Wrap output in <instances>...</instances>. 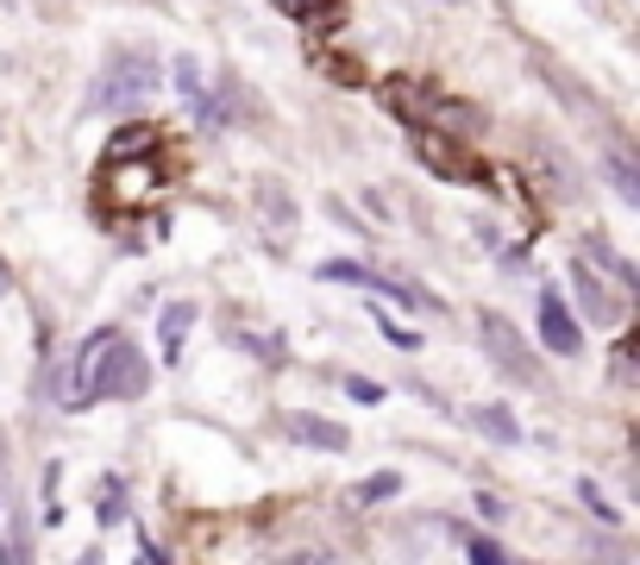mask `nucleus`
<instances>
[{
    "instance_id": "7",
    "label": "nucleus",
    "mask_w": 640,
    "mask_h": 565,
    "mask_svg": "<svg viewBox=\"0 0 640 565\" xmlns=\"http://www.w3.org/2000/svg\"><path fill=\"white\" fill-rule=\"evenodd\" d=\"M571 296L584 302V314H590V321H615V309H621V302H615L609 289L596 282V271H590V264H571Z\"/></svg>"
},
{
    "instance_id": "12",
    "label": "nucleus",
    "mask_w": 640,
    "mask_h": 565,
    "mask_svg": "<svg viewBox=\"0 0 640 565\" xmlns=\"http://www.w3.org/2000/svg\"><path fill=\"white\" fill-rule=\"evenodd\" d=\"M471 565H509V553L496 540H471Z\"/></svg>"
},
{
    "instance_id": "4",
    "label": "nucleus",
    "mask_w": 640,
    "mask_h": 565,
    "mask_svg": "<svg viewBox=\"0 0 640 565\" xmlns=\"http://www.w3.org/2000/svg\"><path fill=\"white\" fill-rule=\"evenodd\" d=\"M478 327H484V346L496 352V364L509 371L515 384H540V371H534V352H528V339L515 334V327L503 321V314H484Z\"/></svg>"
},
{
    "instance_id": "3",
    "label": "nucleus",
    "mask_w": 640,
    "mask_h": 565,
    "mask_svg": "<svg viewBox=\"0 0 640 565\" xmlns=\"http://www.w3.org/2000/svg\"><path fill=\"white\" fill-rule=\"evenodd\" d=\"M321 282H359V289H377V296L402 302V309H434L421 289H409V282H396V277H377V271H364L352 257H327V264H321Z\"/></svg>"
},
{
    "instance_id": "15",
    "label": "nucleus",
    "mask_w": 640,
    "mask_h": 565,
    "mask_svg": "<svg viewBox=\"0 0 640 565\" xmlns=\"http://www.w3.org/2000/svg\"><path fill=\"white\" fill-rule=\"evenodd\" d=\"M282 7H289V13H302V20H321V7H327V0H282Z\"/></svg>"
},
{
    "instance_id": "5",
    "label": "nucleus",
    "mask_w": 640,
    "mask_h": 565,
    "mask_svg": "<svg viewBox=\"0 0 640 565\" xmlns=\"http://www.w3.org/2000/svg\"><path fill=\"white\" fill-rule=\"evenodd\" d=\"M540 346L559 352V359H578V352H584V334H578V321H571L559 289H540Z\"/></svg>"
},
{
    "instance_id": "6",
    "label": "nucleus",
    "mask_w": 640,
    "mask_h": 565,
    "mask_svg": "<svg viewBox=\"0 0 640 565\" xmlns=\"http://www.w3.org/2000/svg\"><path fill=\"white\" fill-rule=\"evenodd\" d=\"M282 428V440H295V446H314V453H346V446H352V434H346V428H339V421H327V414H282L277 421Z\"/></svg>"
},
{
    "instance_id": "13",
    "label": "nucleus",
    "mask_w": 640,
    "mask_h": 565,
    "mask_svg": "<svg viewBox=\"0 0 640 565\" xmlns=\"http://www.w3.org/2000/svg\"><path fill=\"white\" fill-rule=\"evenodd\" d=\"M377 334H384L389 346H402V352H409V346H421V339H414L409 327H396V321H389V314H377Z\"/></svg>"
},
{
    "instance_id": "16",
    "label": "nucleus",
    "mask_w": 640,
    "mask_h": 565,
    "mask_svg": "<svg viewBox=\"0 0 640 565\" xmlns=\"http://www.w3.org/2000/svg\"><path fill=\"white\" fill-rule=\"evenodd\" d=\"M289 565H327V560H321V553H302V560H289Z\"/></svg>"
},
{
    "instance_id": "10",
    "label": "nucleus",
    "mask_w": 640,
    "mask_h": 565,
    "mask_svg": "<svg viewBox=\"0 0 640 565\" xmlns=\"http://www.w3.org/2000/svg\"><path fill=\"white\" fill-rule=\"evenodd\" d=\"M396 490H402V478H396V471H377V478H364L352 496H359V503H384V496H396Z\"/></svg>"
},
{
    "instance_id": "8",
    "label": "nucleus",
    "mask_w": 640,
    "mask_h": 565,
    "mask_svg": "<svg viewBox=\"0 0 640 565\" xmlns=\"http://www.w3.org/2000/svg\"><path fill=\"white\" fill-rule=\"evenodd\" d=\"M471 428H478L484 440H496V446H521V421H515L509 409H496V402L471 409Z\"/></svg>"
},
{
    "instance_id": "2",
    "label": "nucleus",
    "mask_w": 640,
    "mask_h": 565,
    "mask_svg": "<svg viewBox=\"0 0 640 565\" xmlns=\"http://www.w3.org/2000/svg\"><path fill=\"white\" fill-rule=\"evenodd\" d=\"M152 88H157V63H152L145 51H138V57H113V63L101 70V82L88 88V107H95V113L138 107L145 95H152Z\"/></svg>"
},
{
    "instance_id": "11",
    "label": "nucleus",
    "mask_w": 640,
    "mask_h": 565,
    "mask_svg": "<svg viewBox=\"0 0 640 565\" xmlns=\"http://www.w3.org/2000/svg\"><path fill=\"white\" fill-rule=\"evenodd\" d=\"M578 496H584V503H590V515H596V521H621V515L609 509V496H603V490L590 484V478H584V484H578Z\"/></svg>"
},
{
    "instance_id": "1",
    "label": "nucleus",
    "mask_w": 640,
    "mask_h": 565,
    "mask_svg": "<svg viewBox=\"0 0 640 565\" xmlns=\"http://www.w3.org/2000/svg\"><path fill=\"white\" fill-rule=\"evenodd\" d=\"M152 389V364L145 352L132 346L126 334H113L101 327L95 339H82L76 346V364H70V409H95V402H132V396H145Z\"/></svg>"
},
{
    "instance_id": "14",
    "label": "nucleus",
    "mask_w": 640,
    "mask_h": 565,
    "mask_svg": "<svg viewBox=\"0 0 640 565\" xmlns=\"http://www.w3.org/2000/svg\"><path fill=\"white\" fill-rule=\"evenodd\" d=\"M346 389H352L359 402H384V389H377V384H364V377H346Z\"/></svg>"
},
{
    "instance_id": "9",
    "label": "nucleus",
    "mask_w": 640,
    "mask_h": 565,
    "mask_svg": "<svg viewBox=\"0 0 640 565\" xmlns=\"http://www.w3.org/2000/svg\"><path fill=\"white\" fill-rule=\"evenodd\" d=\"M189 327H195V309H189V302H170V309H164V359H177V346H182Z\"/></svg>"
},
{
    "instance_id": "17",
    "label": "nucleus",
    "mask_w": 640,
    "mask_h": 565,
    "mask_svg": "<svg viewBox=\"0 0 640 565\" xmlns=\"http://www.w3.org/2000/svg\"><path fill=\"white\" fill-rule=\"evenodd\" d=\"M0 296H7V264H0Z\"/></svg>"
}]
</instances>
